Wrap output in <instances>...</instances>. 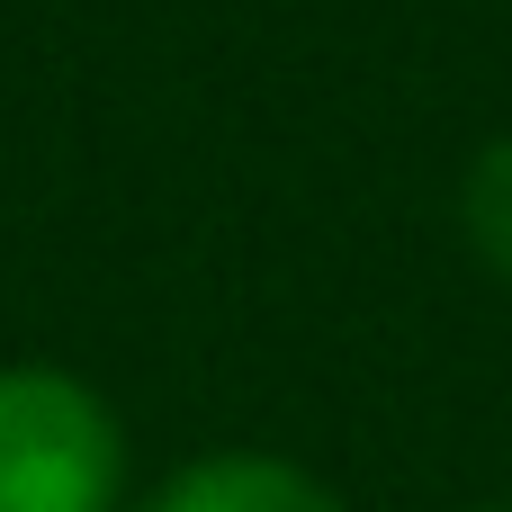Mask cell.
I'll use <instances>...</instances> for the list:
<instances>
[{
	"mask_svg": "<svg viewBox=\"0 0 512 512\" xmlns=\"http://www.w3.org/2000/svg\"><path fill=\"white\" fill-rule=\"evenodd\" d=\"M126 432L72 369H0V512H117Z\"/></svg>",
	"mask_w": 512,
	"mask_h": 512,
	"instance_id": "obj_1",
	"label": "cell"
},
{
	"mask_svg": "<svg viewBox=\"0 0 512 512\" xmlns=\"http://www.w3.org/2000/svg\"><path fill=\"white\" fill-rule=\"evenodd\" d=\"M144 512H342L324 477L288 468V459H261V450H225V459H198L180 468Z\"/></svg>",
	"mask_w": 512,
	"mask_h": 512,
	"instance_id": "obj_2",
	"label": "cell"
},
{
	"mask_svg": "<svg viewBox=\"0 0 512 512\" xmlns=\"http://www.w3.org/2000/svg\"><path fill=\"white\" fill-rule=\"evenodd\" d=\"M459 225H468L477 261L512 288V135H495V144L468 162V180H459Z\"/></svg>",
	"mask_w": 512,
	"mask_h": 512,
	"instance_id": "obj_3",
	"label": "cell"
}]
</instances>
